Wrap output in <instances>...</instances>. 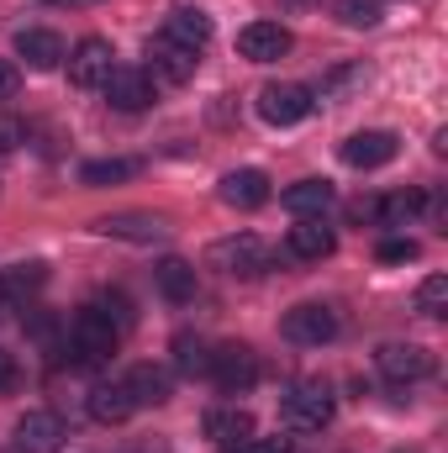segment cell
Instances as JSON below:
<instances>
[{
	"instance_id": "d6986e66",
	"label": "cell",
	"mask_w": 448,
	"mask_h": 453,
	"mask_svg": "<svg viewBox=\"0 0 448 453\" xmlns=\"http://www.w3.org/2000/svg\"><path fill=\"white\" fill-rule=\"evenodd\" d=\"M137 411V401H132V390L116 380V385H96L90 390V417L101 422V427H121L127 417Z\"/></svg>"
},
{
	"instance_id": "4fadbf2b",
	"label": "cell",
	"mask_w": 448,
	"mask_h": 453,
	"mask_svg": "<svg viewBox=\"0 0 448 453\" xmlns=\"http://www.w3.org/2000/svg\"><path fill=\"white\" fill-rule=\"evenodd\" d=\"M148 58H153V74H164L169 85H185V80H196V69H201V53H190V48L169 42L164 32H153Z\"/></svg>"
},
{
	"instance_id": "5b68a950",
	"label": "cell",
	"mask_w": 448,
	"mask_h": 453,
	"mask_svg": "<svg viewBox=\"0 0 448 453\" xmlns=\"http://www.w3.org/2000/svg\"><path fill=\"white\" fill-rule=\"evenodd\" d=\"M312 90L306 85H264L259 90V116L269 121V127H296V121H306L312 116Z\"/></svg>"
},
{
	"instance_id": "7402d4cb",
	"label": "cell",
	"mask_w": 448,
	"mask_h": 453,
	"mask_svg": "<svg viewBox=\"0 0 448 453\" xmlns=\"http://www.w3.org/2000/svg\"><path fill=\"white\" fill-rule=\"evenodd\" d=\"M121 385L132 390V401H137V406H164V401H169V374H164V369H153V364L127 369V380H121Z\"/></svg>"
},
{
	"instance_id": "1f68e13d",
	"label": "cell",
	"mask_w": 448,
	"mask_h": 453,
	"mask_svg": "<svg viewBox=\"0 0 448 453\" xmlns=\"http://www.w3.org/2000/svg\"><path fill=\"white\" fill-rule=\"evenodd\" d=\"M375 206H380V201H353V206H348V211H353V217H359V222H375Z\"/></svg>"
},
{
	"instance_id": "8fae6325",
	"label": "cell",
	"mask_w": 448,
	"mask_h": 453,
	"mask_svg": "<svg viewBox=\"0 0 448 453\" xmlns=\"http://www.w3.org/2000/svg\"><path fill=\"white\" fill-rule=\"evenodd\" d=\"M401 153V137L396 132H353L348 142H343V164L348 169H380V164H390Z\"/></svg>"
},
{
	"instance_id": "83f0119b",
	"label": "cell",
	"mask_w": 448,
	"mask_h": 453,
	"mask_svg": "<svg viewBox=\"0 0 448 453\" xmlns=\"http://www.w3.org/2000/svg\"><path fill=\"white\" fill-rule=\"evenodd\" d=\"M174 353H180V369H190V374H206V358H212V353H206L201 342L180 338V342H174Z\"/></svg>"
},
{
	"instance_id": "4316f807",
	"label": "cell",
	"mask_w": 448,
	"mask_h": 453,
	"mask_svg": "<svg viewBox=\"0 0 448 453\" xmlns=\"http://www.w3.org/2000/svg\"><path fill=\"white\" fill-rule=\"evenodd\" d=\"M417 311L422 317H444L448 311V274H428L422 290H417Z\"/></svg>"
},
{
	"instance_id": "7a4b0ae2",
	"label": "cell",
	"mask_w": 448,
	"mask_h": 453,
	"mask_svg": "<svg viewBox=\"0 0 448 453\" xmlns=\"http://www.w3.org/2000/svg\"><path fill=\"white\" fill-rule=\"evenodd\" d=\"M280 411H285V422H290L296 433H322V427L333 422V390H328L322 380H301V385L285 390Z\"/></svg>"
},
{
	"instance_id": "ba28073f",
	"label": "cell",
	"mask_w": 448,
	"mask_h": 453,
	"mask_svg": "<svg viewBox=\"0 0 448 453\" xmlns=\"http://www.w3.org/2000/svg\"><path fill=\"white\" fill-rule=\"evenodd\" d=\"M206 374H212L227 395H232V390H248V385L259 380V358H253V348L227 342V348H217V353L206 358Z\"/></svg>"
},
{
	"instance_id": "4dcf8cb0",
	"label": "cell",
	"mask_w": 448,
	"mask_h": 453,
	"mask_svg": "<svg viewBox=\"0 0 448 453\" xmlns=\"http://www.w3.org/2000/svg\"><path fill=\"white\" fill-rule=\"evenodd\" d=\"M16 85H21V69H16L11 58H0V101H11V96H16Z\"/></svg>"
},
{
	"instance_id": "8d00e7d4",
	"label": "cell",
	"mask_w": 448,
	"mask_h": 453,
	"mask_svg": "<svg viewBox=\"0 0 448 453\" xmlns=\"http://www.w3.org/2000/svg\"><path fill=\"white\" fill-rule=\"evenodd\" d=\"M290 5H306V0H290Z\"/></svg>"
},
{
	"instance_id": "6da1fadb",
	"label": "cell",
	"mask_w": 448,
	"mask_h": 453,
	"mask_svg": "<svg viewBox=\"0 0 448 453\" xmlns=\"http://www.w3.org/2000/svg\"><path fill=\"white\" fill-rule=\"evenodd\" d=\"M116 348H121V327H116L101 306H90V311L74 317V327H69V353H74V364H106Z\"/></svg>"
},
{
	"instance_id": "277c9868",
	"label": "cell",
	"mask_w": 448,
	"mask_h": 453,
	"mask_svg": "<svg viewBox=\"0 0 448 453\" xmlns=\"http://www.w3.org/2000/svg\"><path fill=\"white\" fill-rule=\"evenodd\" d=\"M280 333H285L290 342H301V348H322V342L337 338V311L333 306H322V301H301V306L285 311Z\"/></svg>"
},
{
	"instance_id": "9c48e42d",
	"label": "cell",
	"mask_w": 448,
	"mask_h": 453,
	"mask_svg": "<svg viewBox=\"0 0 448 453\" xmlns=\"http://www.w3.org/2000/svg\"><path fill=\"white\" fill-rule=\"evenodd\" d=\"M290 27H280V21H248L243 32H237V53L243 58H253V64H274V58H285L290 53Z\"/></svg>"
},
{
	"instance_id": "836d02e7",
	"label": "cell",
	"mask_w": 448,
	"mask_h": 453,
	"mask_svg": "<svg viewBox=\"0 0 448 453\" xmlns=\"http://www.w3.org/2000/svg\"><path fill=\"white\" fill-rule=\"evenodd\" d=\"M11 380H16V374H11V353H0V390H5Z\"/></svg>"
},
{
	"instance_id": "e0dca14e",
	"label": "cell",
	"mask_w": 448,
	"mask_h": 453,
	"mask_svg": "<svg viewBox=\"0 0 448 453\" xmlns=\"http://www.w3.org/2000/svg\"><path fill=\"white\" fill-rule=\"evenodd\" d=\"M169 42H180V48H190V53H201L206 42H212V16L206 11H190V5H180V11H169L164 16V27H158Z\"/></svg>"
},
{
	"instance_id": "7c38bea8",
	"label": "cell",
	"mask_w": 448,
	"mask_h": 453,
	"mask_svg": "<svg viewBox=\"0 0 448 453\" xmlns=\"http://www.w3.org/2000/svg\"><path fill=\"white\" fill-rule=\"evenodd\" d=\"M64 422L53 417V411H27L21 422H16V453H58L64 449Z\"/></svg>"
},
{
	"instance_id": "484cf974",
	"label": "cell",
	"mask_w": 448,
	"mask_h": 453,
	"mask_svg": "<svg viewBox=\"0 0 448 453\" xmlns=\"http://www.w3.org/2000/svg\"><path fill=\"white\" fill-rule=\"evenodd\" d=\"M385 5L380 0H337V21L343 27H380Z\"/></svg>"
},
{
	"instance_id": "2e32d148",
	"label": "cell",
	"mask_w": 448,
	"mask_h": 453,
	"mask_svg": "<svg viewBox=\"0 0 448 453\" xmlns=\"http://www.w3.org/2000/svg\"><path fill=\"white\" fill-rule=\"evenodd\" d=\"M285 248H290V258H306V264H317V258H328V253L337 248V237H333V226L322 222V217H301V222L290 226Z\"/></svg>"
},
{
	"instance_id": "52a82bcc",
	"label": "cell",
	"mask_w": 448,
	"mask_h": 453,
	"mask_svg": "<svg viewBox=\"0 0 448 453\" xmlns=\"http://www.w3.org/2000/svg\"><path fill=\"white\" fill-rule=\"evenodd\" d=\"M101 90H106V101L116 111H148L153 106V74L137 69V64H116Z\"/></svg>"
},
{
	"instance_id": "e575fe53",
	"label": "cell",
	"mask_w": 448,
	"mask_h": 453,
	"mask_svg": "<svg viewBox=\"0 0 448 453\" xmlns=\"http://www.w3.org/2000/svg\"><path fill=\"white\" fill-rule=\"evenodd\" d=\"M5 296H11V290H5V280H0V311H5Z\"/></svg>"
},
{
	"instance_id": "44dd1931",
	"label": "cell",
	"mask_w": 448,
	"mask_h": 453,
	"mask_svg": "<svg viewBox=\"0 0 448 453\" xmlns=\"http://www.w3.org/2000/svg\"><path fill=\"white\" fill-rule=\"evenodd\" d=\"M206 438H217L222 449H237L253 438V417L237 406H217V411H206Z\"/></svg>"
},
{
	"instance_id": "d590c367",
	"label": "cell",
	"mask_w": 448,
	"mask_h": 453,
	"mask_svg": "<svg viewBox=\"0 0 448 453\" xmlns=\"http://www.w3.org/2000/svg\"><path fill=\"white\" fill-rule=\"evenodd\" d=\"M53 5H80V0H53Z\"/></svg>"
},
{
	"instance_id": "ffe728a7",
	"label": "cell",
	"mask_w": 448,
	"mask_h": 453,
	"mask_svg": "<svg viewBox=\"0 0 448 453\" xmlns=\"http://www.w3.org/2000/svg\"><path fill=\"white\" fill-rule=\"evenodd\" d=\"M280 206L301 222V217H322L328 206H333V185L328 180H301V185H290L285 196H280Z\"/></svg>"
},
{
	"instance_id": "d4e9b609",
	"label": "cell",
	"mask_w": 448,
	"mask_h": 453,
	"mask_svg": "<svg viewBox=\"0 0 448 453\" xmlns=\"http://www.w3.org/2000/svg\"><path fill=\"white\" fill-rule=\"evenodd\" d=\"M422 206H428V196H422V190H401V196H385V201L375 206V222L401 226V222H412Z\"/></svg>"
},
{
	"instance_id": "cb8c5ba5",
	"label": "cell",
	"mask_w": 448,
	"mask_h": 453,
	"mask_svg": "<svg viewBox=\"0 0 448 453\" xmlns=\"http://www.w3.org/2000/svg\"><path fill=\"white\" fill-rule=\"evenodd\" d=\"M143 164L137 158H90L85 169H80V180L90 185V190H101V185H121V180H132Z\"/></svg>"
},
{
	"instance_id": "f546056e",
	"label": "cell",
	"mask_w": 448,
	"mask_h": 453,
	"mask_svg": "<svg viewBox=\"0 0 448 453\" xmlns=\"http://www.w3.org/2000/svg\"><path fill=\"white\" fill-rule=\"evenodd\" d=\"M227 453H290V443L285 438H248V443H237V449Z\"/></svg>"
},
{
	"instance_id": "d6a6232c",
	"label": "cell",
	"mask_w": 448,
	"mask_h": 453,
	"mask_svg": "<svg viewBox=\"0 0 448 453\" xmlns=\"http://www.w3.org/2000/svg\"><path fill=\"white\" fill-rule=\"evenodd\" d=\"M16 137H21V127L16 121H0V148H16Z\"/></svg>"
},
{
	"instance_id": "ac0fdd59",
	"label": "cell",
	"mask_w": 448,
	"mask_h": 453,
	"mask_svg": "<svg viewBox=\"0 0 448 453\" xmlns=\"http://www.w3.org/2000/svg\"><path fill=\"white\" fill-rule=\"evenodd\" d=\"M96 232H106V237H127V242H158L169 226H164V217H148V211H121V217H101Z\"/></svg>"
},
{
	"instance_id": "f1b7e54d",
	"label": "cell",
	"mask_w": 448,
	"mask_h": 453,
	"mask_svg": "<svg viewBox=\"0 0 448 453\" xmlns=\"http://www.w3.org/2000/svg\"><path fill=\"white\" fill-rule=\"evenodd\" d=\"M406 258H417V242H412V237H390V242H380V264H406Z\"/></svg>"
},
{
	"instance_id": "3957f363",
	"label": "cell",
	"mask_w": 448,
	"mask_h": 453,
	"mask_svg": "<svg viewBox=\"0 0 448 453\" xmlns=\"http://www.w3.org/2000/svg\"><path fill=\"white\" fill-rule=\"evenodd\" d=\"M206 264L212 269H222V274H264L269 269V248L253 237V232H237V237H222V242H212V253H206Z\"/></svg>"
},
{
	"instance_id": "603a6c76",
	"label": "cell",
	"mask_w": 448,
	"mask_h": 453,
	"mask_svg": "<svg viewBox=\"0 0 448 453\" xmlns=\"http://www.w3.org/2000/svg\"><path fill=\"white\" fill-rule=\"evenodd\" d=\"M153 280H158L164 301H174V306H185V301L196 296V269H190L185 258H164V264L153 269Z\"/></svg>"
},
{
	"instance_id": "8992f818",
	"label": "cell",
	"mask_w": 448,
	"mask_h": 453,
	"mask_svg": "<svg viewBox=\"0 0 448 453\" xmlns=\"http://www.w3.org/2000/svg\"><path fill=\"white\" fill-rule=\"evenodd\" d=\"M375 364H380V374L390 385H412V380H428L433 374V353L422 342H385L375 353Z\"/></svg>"
},
{
	"instance_id": "9a60e30c",
	"label": "cell",
	"mask_w": 448,
	"mask_h": 453,
	"mask_svg": "<svg viewBox=\"0 0 448 453\" xmlns=\"http://www.w3.org/2000/svg\"><path fill=\"white\" fill-rule=\"evenodd\" d=\"M16 58H27V69H58V64L69 58V48H64L58 32H48V27H27V32L16 37Z\"/></svg>"
},
{
	"instance_id": "5bb4252c",
	"label": "cell",
	"mask_w": 448,
	"mask_h": 453,
	"mask_svg": "<svg viewBox=\"0 0 448 453\" xmlns=\"http://www.w3.org/2000/svg\"><path fill=\"white\" fill-rule=\"evenodd\" d=\"M217 196L227 206H237V211H259L269 201V174L264 169H232V174H222Z\"/></svg>"
},
{
	"instance_id": "30bf717a",
	"label": "cell",
	"mask_w": 448,
	"mask_h": 453,
	"mask_svg": "<svg viewBox=\"0 0 448 453\" xmlns=\"http://www.w3.org/2000/svg\"><path fill=\"white\" fill-rule=\"evenodd\" d=\"M112 58H116V53H112V42H106V37H85V42L69 53V80H74L80 90H101V85H106V74L116 69Z\"/></svg>"
}]
</instances>
